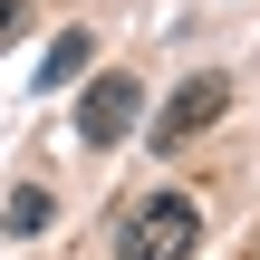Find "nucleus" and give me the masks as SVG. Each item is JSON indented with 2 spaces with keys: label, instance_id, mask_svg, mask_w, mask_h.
Masks as SVG:
<instances>
[{
  "label": "nucleus",
  "instance_id": "obj_2",
  "mask_svg": "<svg viewBox=\"0 0 260 260\" xmlns=\"http://www.w3.org/2000/svg\"><path fill=\"white\" fill-rule=\"evenodd\" d=\"M135 106H145V87H135L125 68H106V77L77 96V145H96V154L125 145V135H135Z\"/></svg>",
  "mask_w": 260,
  "mask_h": 260
},
{
  "label": "nucleus",
  "instance_id": "obj_6",
  "mask_svg": "<svg viewBox=\"0 0 260 260\" xmlns=\"http://www.w3.org/2000/svg\"><path fill=\"white\" fill-rule=\"evenodd\" d=\"M19 19H29V0H0V48L19 39Z\"/></svg>",
  "mask_w": 260,
  "mask_h": 260
},
{
  "label": "nucleus",
  "instance_id": "obj_5",
  "mask_svg": "<svg viewBox=\"0 0 260 260\" xmlns=\"http://www.w3.org/2000/svg\"><path fill=\"white\" fill-rule=\"evenodd\" d=\"M87 48H96V39H87V29H68V39L48 48V68H39V77H48V87H58V77H77V68H87Z\"/></svg>",
  "mask_w": 260,
  "mask_h": 260
},
{
  "label": "nucleus",
  "instance_id": "obj_1",
  "mask_svg": "<svg viewBox=\"0 0 260 260\" xmlns=\"http://www.w3.org/2000/svg\"><path fill=\"white\" fill-rule=\"evenodd\" d=\"M203 251V203L193 193H145L116 222V260H193Z\"/></svg>",
  "mask_w": 260,
  "mask_h": 260
},
{
  "label": "nucleus",
  "instance_id": "obj_4",
  "mask_svg": "<svg viewBox=\"0 0 260 260\" xmlns=\"http://www.w3.org/2000/svg\"><path fill=\"white\" fill-rule=\"evenodd\" d=\"M48 212H58V203H48V183H19V193L0 203V232H39Z\"/></svg>",
  "mask_w": 260,
  "mask_h": 260
},
{
  "label": "nucleus",
  "instance_id": "obj_3",
  "mask_svg": "<svg viewBox=\"0 0 260 260\" xmlns=\"http://www.w3.org/2000/svg\"><path fill=\"white\" fill-rule=\"evenodd\" d=\"M222 106H232V77H183V87L164 96V125H145V135H154V145L174 154V145H183V135H203V125H212Z\"/></svg>",
  "mask_w": 260,
  "mask_h": 260
}]
</instances>
